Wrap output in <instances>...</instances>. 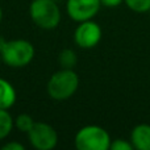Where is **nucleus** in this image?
I'll use <instances>...</instances> for the list:
<instances>
[{"label":"nucleus","instance_id":"7ed1b4c3","mask_svg":"<svg viewBox=\"0 0 150 150\" xmlns=\"http://www.w3.org/2000/svg\"><path fill=\"white\" fill-rule=\"evenodd\" d=\"M29 16L34 25L44 30L55 29L62 20V12L55 0H33L29 5Z\"/></svg>","mask_w":150,"mask_h":150},{"label":"nucleus","instance_id":"aec40b11","mask_svg":"<svg viewBox=\"0 0 150 150\" xmlns=\"http://www.w3.org/2000/svg\"><path fill=\"white\" fill-rule=\"evenodd\" d=\"M149 16H150V9H149Z\"/></svg>","mask_w":150,"mask_h":150},{"label":"nucleus","instance_id":"ddd939ff","mask_svg":"<svg viewBox=\"0 0 150 150\" xmlns=\"http://www.w3.org/2000/svg\"><path fill=\"white\" fill-rule=\"evenodd\" d=\"M125 5L136 13H145L150 9V0H124Z\"/></svg>","mask_w":150,"mask_h":150},{"label":"nucleus","instance_id":"f8f14e48","mask_svg":"<svg viewBox=\"0 0 150 150\" xmlns=\"http://www.w3.org/2000/svg\"><path fill=\"white\" fill-rule=\"evenodd\" d=\"M34 122L36 121L33 120V117L28 113H20L13 119V125H15V128L18 132L25 133V134L33 128Z\"/></svg>","mask_w":150,"mask_h":150},{"label":"nucleus","instance_id":"9d476101","mask_svg":"<svg viewBox=\"0 0 150 150\" xmlns=\"http://www.w3.org/2000/svg\"><path fill=\"white\" fill-rule=\"evenodd\" d=\"M13 128V117L11 116L9 109L0 108V141L5 140L12 133Z\"/></svg>","mask_w":150,"mask_h":150},{"label":"nucleus","instance_id":"6ab92c4d","mask_svg":"<svg viewBox=\"0 0 150 150\" xmlns=\"http://www.w3.org/2000/svg\"><path fill=\"white\" fill-rule=\"evenodd\" d=\"M3 62V61H1V54H0V63H1Z\"/></svg>","mask_w":150,"mask_h":150},{"label":"nucleus","instance_id":"423d86ee","mask_svg":"<svg viewBox=\"0 0 150 150\" xmlns=\"http://www.w3.org/2000/svg\"><path fill=\"white\" fill-rule=\"evenodd\" d=\"M103 37L101 26L96 21L87 20L78 23V26L74 30V42L80 49H93L98 46Z\"/></svg>","mask_w":150,"mask_h":150},{"label":"nucleus","instance_id":"0eeeda50","mask_svg":"<svg viewBox=\"0 0 150 150\" xmlns=\"http://www.w3.org/2000/svg\"><path fill=\"white\" fill-rule=\"evenodd\" d=\"M101 8L100 0H67L66 13L75 23L92 20Z\"/></svg>","mask_w":150,"mask_h":150},{"label":"nucleus","instance_id":"a211bd4d","mask_svg":"<svg viewBox=\"0 0 150 150\" xmlns=\"http://www.w3.org/2000/svg\"><path fill=\"white\" fill-rule=\"evenodd\" d=\"M1 20H3V8L0 5V24H1Z\"/></svg>","mask_w":150,"mask_h":150},{"label":"nucleus","instance_id":"2eb2a0df","mask_svg":"<svg viewBox=\"0 0 150 150\" xmlns=\"http://www.w3.org/2000/svg\"><path fill=\"white\" fill-rule=\"evenodd\" d=\"M3 150H25V146L18 141H8L1 146Z\"/></svg>","mask_w":150,"mask_h":150},{"label":"nucleus","instance_id":"f03ea898","mask_svg":"<svg viewBox=\"0 0 150 150\" xmlns=\"http://www.w3.org/2000/svg\"><path fill=\"white\" fill-rule=\"evenodd\" d=\"M1 54V61L4 65L12 69H23L30 65V62L34 59L36 55V49L33 44L28 40L24 38H16L9 40L5 42Z\"/></svg>","mask_w":150,"mask_h":150},{"label":"nucleus","instance_id":"20e7f679","mask_svg":"<svg viewBox=\"0 0 150 150\" xmlns=\"http://www.w3.org/2000/svg\"><path fill=\"white\" fill-rule=\"evenodd\" d=\"M111 142L109 133L95 124L82 127L74 137V145L78 150H108Z\"/></svg>","mask_w":150,"mask_h":150},{"label":"nucleus","instance_id":"1a4fd4ad","mask_svg":"<svg viewBox=\"0 0 150 150\" xmlns=\"http://www.w3.org/2000/svg\"><path fill=\"white\" fill-rule=\"evenodd\" d=\"M17 92L9 80L0 78V108L11 109L16 104Z\"/></svg>","mask_w":150,"mask_h":150},{"label":"nucleus","instance_id":"dca6fc26","mask_svg":"<svg viewBox=\"0 0 150 150\" xmlns=\"http://www.w3.org/2000/svg\"><path fill=\"white\" fill-rule=\"evenodd\" d=\"M122 3H124V0H100L101 7H107V8H116Z\"/></svg>","mask_w":150,"mask_h":150},{"label":"nucleus","instance_id":"f257e3e1","mask_svg":"<svg viewBox=\"0 0 150 150\" xmlns=\"http://www.w3.org/2000/svg\"><path fill=\"white\" fill-rule=\"evenodd\" d=\"M79 75L74 69H59L46 83V92L52 100L65 101L73 98L79 88Z\"/></svg>","mask_w":150,"mask_h":150},{"label":"nucleus","instance_id":"39448f33","mask_svg":"<svg viewBox=\"0 0 150 150\" xmlns=\"http://www.w3.org/2000/svg\"><path fill=\"white\" fill-rule=\"evenodd\" d=\"M30 146L36 150H53L58 145V133L50 124L36 121L30 130L26 133Z\"/></svg>","mask_w":150,"mask_h":150},{"label":"nucleus","instance_id":"9b49d317","mask_svg":"<svg viewBox=\"0 0 150 150\" xmlns=\"http://www.w3.org/2000/svg\"><path fill=\"white\" fill-rule=\"evenodd\" d=\"M58 63H59L61 69H74L78 63V55L73 49H66L61 50L58 54Z\"/></svg>","mask_w":150,"mask_h":150},{"label":"nucleus","instance_id":"f3484780","mask_svg":"<svg viewBox=\"0 0 150 150\" xmlns=\"http://www.w3.org/2000/svg\"><path fill=\"white\" fill-rule=\"evenodd\" d=\"M5 42H7V40H5L3 36H0V52H1V50H3V47H4Z\"/></svg>","mask_w":150,"mask_h":150},{"label":"nucleus","instance_id":"6e6552de","mask_svg":"<svg viewBox=\"0 0 150 150\" xmlns=\"http://www.w3.org/2000/svg\"><path fill=\"white\" fill-rule=\"evenodd\" d=\"M130 142L136 150H150V125H136L130 132Z\"/></svg>","mask_w":150,"mask_h":150},{"label":"nucleus","instance_id":"4468645a","mask_svg":"<svg viewBox=\"0 0 150 150\" xmlns=\"http://www.w3.org/2000/svg\"><path fill=\"white\" fill-rule=\"evenodd\" d=\"M111 150H133L132 142L130 140H124V138H117V140H113L111 142V146H109Z\"/></svg>","mask_w":150,"mask_h":150}]
</instances>
